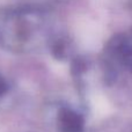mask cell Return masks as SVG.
Wrapping results in <instances>:
<instances>
[{
  "instance_id": "6da1fadb",
  "label": "cell",
  "mask_w": 132,
  "mask_h": 132,
  "mask_svg": "<svg viewBox=\"0 0 132 132\" xmlns=\"http://www.w3.org/2000/svg\"><path fill=\"white\" fill-rule=\"evenodd\" d=\"M59 124L64 132H84V119L70 109H62L59 112Z\"/></svg>"
},
{
  "instance_id": "7a4b0ae2",
  "label": "cell",
  "mask_w": 132,
  "mask_h": 132,
  "mask_svg": "<svg viewBox=\"0 0 132 132\" xmlns=\"http://www.w3.org/2000/svg\"><path fill=\"white\" fill-rule=\"evenodd\" d=\"M6 89H7L6 82L4 81V79H2L1 77H0V95H1V94H4L5 92H6Z\"/></svg>"
}]
</instances>
